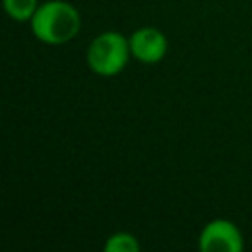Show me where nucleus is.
Returning <instances> with one entry per match:
<instances>
[{"label":"nucleus","instance_id":"obj_5","mask_svg":"<svg viewBox=\"0 0 252 252\" xmlns=\"http://www.w3.org/2000/svg\"><path fill=\"white\" fill-rule=\"evenodd\" d=\"M6 14L16 22H30L37 10V0H2Z\"/></svg>","mask_w":252,"mask_h":252},{"label":"nucleus","instance_id":"obj_3","mask_svg":"<svg viewBox=\"0 0 252 252\" xmlns=\"http://www.w3.org/2000/svg\"><path fill=\"white\" fill-rule=\"evenodd\" d=\"M197 244L203 252H242L244 238L234 222L226 219H213L203 226Z\"/></svg>","mask_w":252,"mask_h":252},{"label":"nucleus","instance_id":"obj_6","mask_svg":"<svg viewBox=\"0 0 252 252\" xmlns=\"http://www.w3.org/2000/svg\"><path fill=\"white\" fill-rule=\"evenodd\" d=\"M138 250H140L138 238L124 230L110 234L104 242V252H138Z\"/></svg>","mask_w":252,"mask_h":252},{"label":"nucleus","instance_id":"obj_4","mask_svg":"<svg viewBox=\"0 0 252 252\" xmlns=\"http://www.w3.org/2000/svg\"><path fill=\"white\" fill-rule=\"evenodd\" d=\"M128 41H130L132 57L146 65L159 63L167 53V37L163 35L161 30L152 28V26L134 30Z\"/></svg>","mask_w":252,"mask_h":252},{"label":"nucleus","instance_id":"obj_1","mask_svg":"<svg viewBox=\"0 0 252 252\" xmlns=\"http://www.w3.org/2000/svg\"><path fill=\"white\" fill-rule=\"evenodd\" d=\"M32 33L47 45H63L81 30V14L67 0H47L30 20Z\"/></svg>","mask_w":252,"mask_h":252},{"label":"nucleus","instance_id":"obj_2","mask_svg":"<svg viewBox=\"0 0 252 252\" xmlns=\"http://www.w3.org/2000/svg\"><path fill=\"white\" fill-rule=\"evenodd\" d=\"M130 55L132 51L126 35L114 30L102 32L89 43L87 65L93 73L100 77H114L126 69Z\"/></svg>","mask_w":252,"mask_h":252}]
</instances>
